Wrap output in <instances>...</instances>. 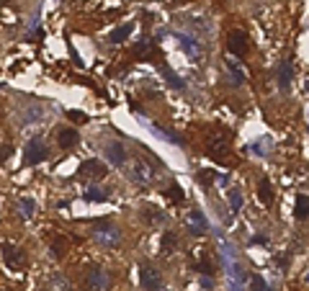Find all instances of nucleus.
Returning <instances> with one entry per match:
<instances>
[{
    "label": "nucleus",
    "instance_id": "nucleus-1",
    "mask_svg": "<svg viewBox=\"0 0 309 291\" xmlns=\"http://www.w3.org/2000/svg\"><path fill=\"white\" fill-rule=\"evenodd\" d=\"M91 237H93L96 245H101V248L114 250V248H119V242H121V230L114 225V222L101 219V222H96V225H93Z\"/></svg>",
    "mask_w": 309,
    "mask_h": 291
},
{
    "label": "nucleus",
    "instance_id": "nucleus-2",
    "mask_svg": "<svg viewBox=\"0 0 309 291\" xmlns=\"http://www.w3.org/2000/svg\"><path fill=\"white\" fill-rule=\"evenodd\" d=\"M129 178L134 183H139V186H149L154 178H158V170H154V165L152 163H147V160H142V158H137L134 163L129 165Z\"/></svg>",
    "mask_w": 309,
    "mask_h": 291
},
{
    "label": "nucleus",
    "instance_id": "nucleus-3",
    "mask_svg": "<svg viewBox=\"0 0 309 291\" xmlns=\"http://www.w3.org/2000/svg\"><path fill=\"white\" fill-rule=\"evenodd\" d=\"M49 158V147L44 144L41 139H29L26 150H24V163L26 165H39Z\"/></svg>",
    "mask_w": 309,
    "mask_h": 291
},
{
    "label": "nucleus",
    "instance_id": "nucleus-4",
    "mask_svg": "<svg viewBox=\"0 0 309 291\" xmlns=\"http://www.w3.org/2000/svg\"><path fill=\"white\" fill-rule=\"evenodd\" d=\"M85 286L91 291H106L111 286V276H108L101 265H91L88 268V276H85Z\"/></svg>",
    "mask_w": 309,
    "mask_h": 291
},
{
    "label": "nucleus",
    "instance_id": "nucleus-5",
    "mask_svg": "<svg viewBox=\"0 0 309 291\" xmlns=\"http://www.w3.org/2000/svg\"><path fill=\"white\" fill-rule=\"evenodd\" d=\"M227 49H229L235 57H245V54L250 52V39H248V34L242 31V29L229 31V36H227Z\"/></svg>",
    "mask_w": 309,
    "mask_h": 291
},
{
    "label": "nucleus",
    "instance_id": "nucleus-6",
    "mask_svg": "<svg viewBox=\"0 0 309 291\" xmlns=\"http://www.w3.org/2000/svg\"><path fill=\"white\" fill-rule=\"evenodd\" d=\"M3 263L11 268V271H18V268H24L26 265V253L16 248V245H3Z\"/></svg>",
    "mask_w": 309,
    "mask_h": 291
},
{
    "label": "nucleus",
    "instance_id": "nucleus-7",
    "mask_svg": "<svg viewBox=\"0 0 309 291\" xmlns=\"http://www.w3.org/2000/svg\"><path fill=\"white\" fill-rule=\"evenodd\" d=\"M139 276H142V286L147 288V291H160L163 288V276L154 271L152 265H142V271H139Z\"/></svg>",
    "mask_w": 309,
    "mask_h": 291
},
{
    "label": "nucleus",
    "instance_id": "nucleus-8",
    "mask_svg": "<svg viewBox=\"0 0 309 291\" xmlns=\"http://www.w3.org/2000/svg\"><path fill=\"white\" fill-rule=\"evenodd\" d=\"M80 175L83 178H93V181H101V178L108 175V168L101 163V160H85L80 165Z\"/></svg>",
    "mask_w": 309,
    "mask_h": 291
},
{
    "label": "nucleus",
    "instance_id": "nucleus-9",
    "mask_svg": "<svg viewBox=\"0 0 309 291\" xmlns=\"http://www.w3.org/2000/svg\"><path fill=\"white\" fill-rule=\"evenodd\" d=\"M186 225H188V232H191V235H196V237H201V235L206 232V219H204V214L198 211V209L188 211Z\"/></svg>",
    "mask_w": 309,
    "mask_h": 291
},
{
    "label": "nucleus",
    "instance_id": "nucleus-10",
    "mask_svg": "<svg viewBox=\"0 0 309 291\" xmlns=\"http://www.w3.org/2000/svg\"><path fill=\"white\" fill-rule=\"evenodd\" d=\"M291 80H294V64L289 59H283L278 64V88L283 93H289V88H291Z\"/></svg>",
    "mask_w": 309,
    "mask_h": 291
},
{
    "label": "nucleus",
    "instance_id": "nucleus-11",
    "mask_svg": "<svg viewBox=\"0 0 309 291\" xmlns=\"http://www.w3.org/2000/svg\"><path fill=\"white\" fill-rule=\"evenodd\" d=\"M103 152H106L108 163H114V165H124V163H126V150H124L121 142H108V144L103 147Z\"/></svg>",
    "mask_w": 309,
    "mask_h": 291
},
{
    "label": "nucleus",
    "instance_id": "nucleus-12",
    "mask_svg": "<svg viewBox=\"0 0 309 291\" xmlns=\"http://www.w3.org/2000/svg\"><path fill=\"white\" fill-rule=\"evenodd\" d=\"M78 139H80V134H78V129H72V126H64V129H59V134H57V144H59L62 150H72V147L78 144Z\"/></svg>",
    "mask_w": 309,
    "mask_h": 291
},
{
    "label": "nucleus",
    "instance_id": "nucleus-13",
    "mask_svg": "<svg viewBox=\"0 0 309 291\" xmlns=\"http://www.w3.org/2000/svg\"><path fill=\"white\" fill-rule=\"evenodd\" d=\"M154 54H158L154 44H149V41H144V39L134 44V57H137V59H154Z\"/></svg>",
    "mask_w": 309,
    "mask_h": 291
},
{
    "label": "nucleus",
    "instance_id": "nucleus-14",
    "mask_svg": "<svg viewBox=\"0 0 309 291\" xmlns=\"http://www.w3.org/2000/svg\"><path fill=\"white\" fill-rule=\"evenodd\" d=\"M258 198H260L266 206H271V204H273V188H271V181H268L266 175H263V178H260V183H258Z\"/></svg>",
    "mask_w": 309,
    "mask_h": 291
},
{
    "label": "nucleus",
    "instance_id": "nucleus-15",
    "mask_svg": "<svg viewBox=\"0 0 309 291\" xmlns=\"http://www.w3.org/2000/svg\"><path fill=\"white\" fill-rule=\"evenodd\" d=\"M160 75L168 80V85H170V88H175V91H183V88H186L183 78H181V75H175L168 64H160Z\"/></svg>",
    "mask_w": 309,
    "mask_h": 291
},
{
    "label": "nucleus",
    "instance_id": "nucleus-16",
    "mask_svg": "<svg viewBox=\"0 0 309 291\" xmlns=\"http://www.w3.org/2000/svg\"><path fill=\"white\" fill-rule=\"evenodd\" d=\"M131 29H134V26H131V24H121L119 29H114L111 34H108V41H111V44H124V41L129 39Z\"/></svg>",
    "mask_w": 309,
    "mask_h": 291
},
{
    "label": "nucleus",
    "instance_id": "nucleus-17",
    "mask_svg": "<svg viewBox=\"0 0 309 291\" xmlns=\"http://www.w3.org/2000/svg\"><path fill=\"white\" fill-rule=\"evenodd\" d=\"M144 222H147V225H165V222H168V216L163 214V211H158V209H154V206H144Z\"/></svg>",
    "mask_w": 309,
    "mask_h": 291
},
{
    "label": "nucleus",
    "instance_id": "nucleus-18",
    "mask_svg": "<svg viewBox=\"0 0 309 291\" xmlns=\"http://www.w3.org/2000/svg\"><path fill=\"white\" fill-rule=\"evenodd\" d=\"M85 198L93 201V204H103V201H108V191H103L101 186H91L85 191Z\"/></svg>",
    "mask_w": 309,
    "mask_h": 291
},
{
    "label": "nucleus",
    "instance_id": "nucleus-19",
    "mask_svg": "<svg viewBox=\"0 0 309 291\" xmlns=\"http://www.w3.org/2000/svg\"><path fill=\"white\" fill-rule=\"evenodd\" d=\"M294 214H296L299 222L306 219V214H309V198H306V193H299V196H296V209H294Z\"/></svg>",
    "mask_w": 309,
    "mask_h": 291
},
{
    "label": "nucleus",
    "instance_id": "nucleus-20",
    "mask_svg": "<svg viewBox=\"0 0 309 291\" xmlns=\"http://www.w3.org/2000/svg\"><path fill=\"white\" fill-rule=\"evenodd\" d=\"M18 209H21V216H24V219H31V216H34V211H36L34 198H29V196L18 198Z\"/></svg>",
    "mask_w": 309,
    "mask_h": 291
},
{
    "label": "nucleus",
    "instance_id": "nucleus-21",
    "mask_svg": "<svg viewBox=\"0 0 309 291\" xmlns=\"http://www.w3.org/2000/svg\"><path fill=\"white\" fill-rule=\"evenodd\" d=\"M49 288H52V291H72V283H70L67 278H64V276H59V273H57V276H52V278H49Z\"/></svg>",
    "mask_w": 309,
    "mask_h": 291
},
{
    "label": "nucleus",
    "instance_id": "nucleus-22",
    "mask_svg": "<svg viewBox=\"0 0 309 291\" xmlns=\"http://www.w3.org/2000/svg\"><path fill=\"white\" fill-rule=\"evenodd\" d=\"M178 41L183 44L186 54H191V57H193V54H201V49H198V41H196V39H191V36H181V34H178Z\"/></svg>",
    "mask_w": 309,
    "mask_h": 291
},
{
    "label": "nucleus",
    "instance_id": "nucleus-23",
    "mask_svg": "<svg viewBox=\"0 0 309 291\" xmlns=\"http://www.w3.org/2000/svg\"><path fill=\"white\" fill-rule=\"evenodd\" d=\"M165 196H168L170 201H175V204H181V201L186 198V193H183V188H181L178 183H170V186L165 188Z\"/></svg>",
    "mask_w": 309,
    "mask_h": 291
},
{
    "label": "nucleus",
    "instance_id": "nucleus-24",
    "mask_svg": "<svg viewBox=\"0 0 309 291\" xmlns=\"http://www.w3.org/2000/svg\"><path fill=\"white\" fill-rule=\"evenodd\" d=\"M227 70L232 72V78H235V83H237V85L245 83V72L240 70V64H237V62H227Z\"/></svg>",
    "mask_w": 309,
    "mask_h": 291
},
{
    "label": "nucleus",
    "instance_id": "nucleus-25",
    "mask_svg": "<svg viewBox=\"0 0 309 291\" xmlns=\"http://www.w3.org/2000/svg\"><path fill=\"white\" fill-rule=\"evenodd\" d=\"M64 245H67V242H64L62 237H54V245H52V250H49V255L59 260V258L64 255Z\"/></svg>",
    "mask_w": 309,
    "mask_h": 291
},
{
    "label": "nucleus",
    "instance_id": "nucleus-26",
    "mask_svg": "<svg viewBox=\"0 0 309 291\" xmlns=\"http://www.w3.org/2000/svg\"><path fill=\"white\" fill-rule=\"evenodd\" d=\"M229 206H232V211H240V206H242V193L237 188L229 191Z\"/></svg>",
    "mask_w": 309,
    "mask_h": 291
},
{
    "label": "nucleus",
    "instance_id": "nucleus-27",
    "mask_svg": "<svg viewBox=\"0 0 309 291\" xmlns=\"http://www.w3.org/2000/svg\"><path fill=\"white\" fill-rule=\"evenodd\" d=\"M250 291H271V288L266 286V281H263L260 276L253 273V276H250Z\"/></svg>",
    "mask_w": 309,
    "mask_h": 291
},
{
    "label": "nucleus",
    "instance_id": "nucleus-28",
    "mask_svg": "<svg viewBox=\"0 0 309 291\" xmlns=\"http://www.w3.org/2000/svg\"><path fill=\"white\" fill-rule=\"evenodd\" d=\"M173 245H178V237H175L173 232H165L163 235V253H170Z\"/></svg>",
    "mask_w": 309,
    "mask_h": 291
},
{
    "label": "nucleus",
    "instance_id": "nucleus-29",
    "mask_svg": "<svg viewBox=\"0 0 309 291\" xmlns=\"http://www.w3.org/2000/svg\"><path fill=\"white\" fill-rule=\"evenodd\" d=\"M214 178H216V173H214V170H201V173L196 175V181H201L204 186H209V183L214 181Z\"/></svg>",
    "mask_w": 309,
    "mask_h": 291
},
{
    "label": "nucleus",
    "instance_id": "nucleus-30",
    "mask_svg": "<svg viewBox=\"0 0 309 291\" xmlns=\"http://www.w3.org/2000/svg\"><path fill=\"white\" fill-rule=\"evenodd\" d=\"M198 271H201L204 276H209V273H214V265H211V260H209L206 255L201 258V263H198Z\"/></svg>",
    "mask_w": 309,
    "mask_h": 291
},
{
    "label": "nucleus",
    "instance_id": "nucleus-31",
    "mask_svg": "<svg viewBox=\"0 0 309 291\" xmlns=\"http://www.w3.org/2000/svg\"><path fill=\"white\" fill-rule=\"evenodd\" d=\"M67 116H70V121H75V124H85V121H88V116L83 114V111H67Z\"/></svg>",
    "mask_w": 309,
    "mask_h": 291
},
{
    "label": "nucleus",
    "instance_id": "nucleus-32",
    "mask_svg": "<svg viewBox=\"0 0 309 291\" xmlns=\"http://www.w3.org/2000/svg\"><path fill=\"white\" fill-rule=\"evenodd\" d=\"M11 155H13V147H11V144H0V165H3V163L11 158Z\"/></svg>",
    "mask_w": 309,
    "mask_h": 291
},
{
    "label": "nucleus",
    "instance_id": "nucleus-33",
    "mask_svg": "<svg viewBox=\"0 0 309 291\" xmlns=\"http://www.w3.org/2000/svg\"><path fill=\"white\" fill-rule=\"evenodd\" d=\"M276 265L278 268H286V265H289V255H276Z\"/></svg>",
    "mask_w": 309,
    "mask_h": 291
},
{
    "label": "nucleus",
    "instance_id": "nucleus-34",
    "mask_svg": "<svg viewBox=\"0 0 309 291\" xmlns=\"http://www.w3.org/2000/svg\"><path fill=\"white\" fill-rule=\"evenodd\" d=\"M266 242H268L266 235H255V237H253V245H266Z\"/></svg>",
    "mask_w": 309,
    "mask_h": 291
},
{
    "label": "nucleus",
    "instance_id": "nucleus-35",
    "mask_svg": "<svg viewBox=\"0 0 309 291\" xmlns=\"http://www.w3.org/2000/svg\"><path fill=\"white\" fill-rule=\"evenodd\" d=\"M260 144H268V139H263ZM253 152H258V155H266L268 150H266V147H253Z\"/></svg>",
    "mask_w": 309,
    "mask_h": 291
}]
</instances>
